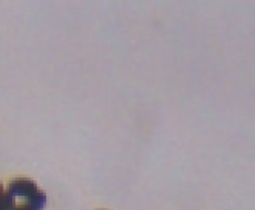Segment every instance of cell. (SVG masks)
I'll return each instance as SVG.
<instances>
[{
    "instance_id": "cell-1",
    "label": "cell",
    "mask_w": 255,
    "mask_h": 210,
    "mask_svg": "<svg viewBox=\"0 0 255 210\" xmlns=\"http://www.w3.org/2000/svg\"><path fill=\"white\" fill-rule=\"evenodd\" d=\"M7 193L14 198L28 201L36 210L43 209L47 202L46 194L40 190L35 182L26 178L11 181L7 187Z\"/></svg>"
},
{
    "instance_id": "cell-2",
    "label": "cell",
    "mask_w": 255,
    "mask_h": 210,
    "mask_svg": "<svg viewBox=\"0 0 255 210\" xmlns=\"http://www.w3.org/2000/svg\"><path fill=\"white\" fill-rule=\"evenodd\" d=\"M20 200L22 202L17 204L15 198L8 194L7 191L4 192L2 185L0 184V210H36L28 201Z\"/></svg>"
}]
</instances>
